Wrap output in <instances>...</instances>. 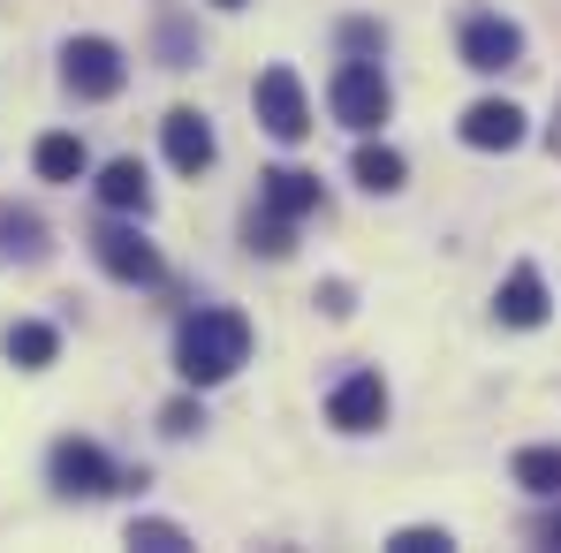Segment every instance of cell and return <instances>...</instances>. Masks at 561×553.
Wrapping results in <instances>:
<instances>
[{"instance_id":"7402d4cb","label":"cell","mask_w":561,"mask_h":553,"mask_svg":"<svg viewBox=\"0 0 561 553\" xmlns=\"http://www.w3.org/2000/svg\"><path fill=\"white\" fill-rule=\"evenodd\" d=\"M197 425H205V410H197V402H168V410H160V433H168V440H190Z\"/></svg>"},{"instance_id":"3957f363","label":"cell","mask_w":561,"mask_h":553,"mask_svg":"<svg viewBox=\"0 0 561 553\" xmlns=\"http://www.w3.org/2000/svg\"><path fill=\"white\" fill-rule=\"evenodd\" d=\"M387 106H394V92H387L379 61H342V69H334V122H342V129L373 137L379 122H387Z\"/></svg>"},{"instance_id":"484cf974","label":"cell","mask_w":561,"mask_h":553,"mask_svg":"<svg viewBox=\"0 0 561 553\" xmlns=\"http://www.w3.org/2000/svg\"><path fill=\"white\" fill-rule=\"evenodd\" d=\"M213 8H243V0H213Z\"/></svg>"},{"instance_id":"277c9868","label":"cell","mask_w":561,"mask_h":553,"mask_svg":"<svg viewBox=\"0 0 561 553\" xmlns=\"http://www.w3.org/2000/svg\"><path fill=\"white\" fill-rule=\"evenodd\" d=\"M251 106H259V129L280 137V145H304V137H311V99H304V77H296V69H280V61H274V69L259 77Z\"/></svg>"},{"instance_id":"52a82bcc","label":"cell","mask_w":561,"mask_h":553,"mask_svg":"<svg viewBox=\"0 0 561 553\" xmlns=\"http://www.w3.org/2000/svg\"><path fill=\"white\" fill-rule=\"evenodd\" d=\"M327 417H334V433H379L387 425V379L379 371H350L327 394Z\"/></svg>"},{"instance_id":"d4e9b609","label":"cell","mask_w":561,"mask_h":553,"mask_svg":"<svg viewBox=\"0 0 561 553\" xmlns=\"http://www.w3.org/2000/svg\"><path fill=\"white\" fill-rule=\"evenodd\" d=\"M547 546H561V516H554V523H547Z\"/></svg>"},{"instance_id":"ac0fdd59","label":"cell","mask_w":561,"mask_h":553,"mask_svg":"<svg viewBox=\"0 0 561 553\" xmlns=\"http://www.w3.org/2000/svg\"><path fill=\"white\" fill-rule=\"evenodd\" d=\"M508 470H516V485L539 493V500H554V493H561V448H524Z\"/></svg>"},{"instance_id":"603a6c76","label":"cell","mask_w":561,"mask_h":553,"mask_svg":"<svg viewBox=\"0 0 561 553\" xmlns=\"http://www.w3.org/2000/svg\"><path fill=\"white\" fill-rule=\"evenodd\" d=\"M342 46H350L357 61H373V54L387 46V38H379V23H350V31H342Z\"/></svg>"},{"instance_id":"7c38bea8","label":"cell","mask_w":561,"mask_h":553,"mask_svg":"<svg viewBox=\"0 0 561 553\" xmlns=\"http://www.w3.org/2000/svg\"><path fill=\"white\" fill-rule=\"evenodd\" d=\"M493 319L501 326H547V280H539V266H516V274L501 280Z\"/></svg>"},{"instance_id":"8fae6325","label":"cell","mask_w":561,"mask_h":553,"mask_svg":"<svg viewBox=\"0 0 561 553\" xmlns=\"http://www.w3.org/2000/svg\"><path fill=\"white\" fill-rule=\"evenodd\" d=\"M46 220L31 205H0V266H46Z\"/></svg>"},{"instance_id":"9c48e42d","label":"cell","mask_w":561,"mask_h":553,"mask_svg":"<svg viewBox=\"0 0 561 553\" xmlns=\"http://www.w3.org/2000/svg\"><path fill=\"white\" fill-rule=\"evenodd\" d=\"M160 145H168V160H175L183 175H205L213 152H220V145H213V122H205L197 106H175V114L160 122Z\"/></svg>"},{"instance_id":"6da1fadb","label":"cell","mask_w":561,"mask_h":553,"mask_svg":"<svg viewBox=\"0 0 561 553\" xmlns=\"http://www.w3.org/2000/svg\"><path fill=\"white\" fill-rule=\"evenodd\" d=\"M243 365H251V319L243 311L205 303V311H190L183 326H175V371H183L190 387H220Z\"/></svg>"},{"instance_id":"d6986e66","label":"cell","mask_w":561,"mask_h":553,"mask_svg":"<svg viewBox=\"0 0 561 553\" xmlns=\"http://www.w3.org/2000/svg\"><path fill=\"white\" fill-rule=\"evenodd\" d=\"M129 546L137 553H190V531L168 523V516H137V523H129Z\"/></svg>"},{"instance_id":"2e32d148","label":"cell","mask_w":561,"mask_h":553,"mask_svg":"<svg viewBox=\"0 0 561 553\" xmlns=\"http://www.w3.org/2000/svg\"><path fill=\"white\" fill-rule=\"evenodd\" d=\"M31 160H38V175H46V183H77V175L92 168V152H84V137H69V129H54V137H38V152H31Z\"/></svg>"},{"instance_id":"ba28073f","label":"cell","mask_w":561,"mask_h":553,"mask_svg":"<svg viewBox=\"0 0 561 553\" xmlns=\"http://www.w3.org/2000/svg\"><path fill=\"white\" fill-rule=\"evenodd\" d=\"M92 251H99V266L114 280H160V251L137 235V228H122V220H106L92 235Z\"/></svg>"},{"instance_id":"4fadbf2b","label":"cell","mask_w":561,"mask_h":553,"mask_svg":"<svg viewBox=\"0 0 561 553\" xmlns=\"http://www.w3.org/2000/svg\"><path fill=\"white\" fill-rule=\"evenodd\" d=\"M259 205H266L274 220H304V212H319V175L274 168V175H259Z\"/></svg>"},{"instance_id":"cb8c5ba5","label":"cell","mask_w":561,"mask_h":553,"mask_svg":"<svg viewBox=\"0 0 561 553\" xmlns=\"http://www.w3.org/2000/svg\"><path fill=\"white\" fill-rule=\"evenodd\" d=\"M547 145H554V152H561V106H554V129H547Z\"/></svg>"},{"instance_id":"30bf717a","label":"cell","mask_w":561,"mask_h":553,"mask_svg":"<svg viewBox=\"0 0 561 553\" xmlns=\"http://www.w3.org/2000/svg\"><path fill=\"white\" fill-rule=\"evenodd\" d=\"M463 145L470 152H516V145H524V114H516L508 99H478L463 114Z\"/></svg>"},{"instance_id":"7a4b0ae2","label":"cell","mask_w":561,"mask_h":553,"mask_svg":"<svg viewBox=\"0 0 561 553\" xmlns=\"http://www.w3.org/2000/svg\"><path fill=\"white\" fill-rule=\"evenodd\" d=\"M46 470H54V485H61L69 500H99V493L145 485V470H137V477H129V470H114V462H106V448H92V440H54Z\"/></svg>"},{"instance_id":"e0dca14e","label":"cell","mask_w":561,"mask_h":553,"mask_svg":"<svg viewBox=\"0 0 561 553\" xmlns=\"http://www.w3.org/2000/svg\"><path fill=\"white\" fill-rule=\"evenodd\" d=\"M350 168H357V183L373 189V197H394L402 175H410V168H402V152H387V145H357V160H350Z\"/></svg>"},{"instance_id":"ffe728a7","label":"cell","mask_w":561,"mask_h":553,"mask_svg":"<svg viewBox=\"0 0 561 553\" xmlns=\"http://www.w3.org/2000/svg\"><path fill=\"white\" fill-rule=\"evenodd\" d=\"M251 251H266V258H288L296 251V220H274V212H251Z\"/></svg>"},{"instance_id":"5bb4252c","label":"cell","mask_w":561,"mask_h":553,"mask_svg":"<svg viewBox=\"0 0 561 553\" xmlns=\"http://www.w3.org/2000/svg\"><path fill=\"white\" fill-rule=\"evenodd\" d=\"M99 205L145 220V212H152V183H145V168H137V160H106V168H99Z\"/></svg>"},{"instance_id":"9a60e30c","label":"cell","mask_w":561,"mask_h":553,"mask_svg":"<svg viewBox=\"0 0 561 553\" xmlns=\"http://www.w3.org/2000/svg\"><path fill=\"white\" fill-rule=\"evenodd\" d=\"M0 349H8V365H23V371H46L54 357H61V334H54L46 319H15Z\"/></svg>"},{"instance_id":"44dd1931","label":"cell","mask_w":561,"mask_h":553,"mask_svg":"<svg viewBox=\"0 0 561 553\" xmlns=\"http://www.w3.org/2000/svg\"><path fill=\"white\" fill-rule=\"evenodd\" d=\"M448 546H456V539H448L440 523H410V531L387 539V553H448Z\"/></svg>"},{"instance_id":"5b68a950","label":"cell","mask_w":561,"mask_h":553,"mask_svg":"<svg viewBox=\"0 0 561 553\" xmlns=\"http://www.w3.org/2000/svg\"><path fill=\"white\" fill-rule=\"evenodd\" d=\"M61 84L77 99H114L129 84V61H122L114 38H69V46H61Z\"/></svg>"},{"instance_id":"8992f818","label":"cell","mask_w":561,"mask_h":553,"mask_svg":"<svg viewBox=\"0 0 561 553\" xmlns=\"http://www.w3.org/2000/svg\"><path fill=\"white\" fill-rule=\"evenodd\" d=\"M516 61H524V31H516L508 15H470L463 23V69L501 77V69H516Z\"/></svg>"}]
</instances>
